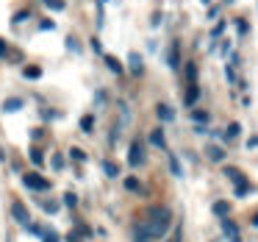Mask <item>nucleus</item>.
Wrapping results in <instances>:
<instances>
[{
  "mask_svg": "<svg viewBox=\"0 0 258 242\" xmlns=\"http://www.w3.org/2000/svg\"><path fill=\"white\" fill-rule=\"evenodd\" d=\"M147 214H150V220H145V223L136 228V234L150 236V239H161L169 231V209L167 206H153Z\"/></svg>",
  "mask_w": 258,
  "mask_h": 242,
  "instance_id": "obj_1",
  "label": "nucleus"
},
{
  "mask_svg": "<svg viewBox=\"0 0 258 242\" xmlns=\"http://www.w3.org/2000/svg\"><path fill=\"white\" fill-rule=\"evenodd\" d=\"M23 184L28 186V189H39V192L50 189V181H45L42 175H36V173H28V175L23 178Z\"/></svg>",
  "mask_w": 258,
  "mask_h": 242,
  "instance_id": "obj_2",
  "label": "nucleus"
},
{
  "mask_svg": "<svg viewBox=\"0 0 258 242\" xmlns=\"http://www.w3.org/2000/svg\"><path fill=\"white\" fill-rule=\"evenodd\" d=\"M12 214H14V220H17L20 225H31V214H28V209H25L23 203H12Z\"/></svg>",
  "mask_w": 258,
  "mask_h": 242,
  "instance_id": "obj_3",
  "label": "nucleus"
},
{
  "mask_svg": "<svg viewBox=\"0 0 258 242\" xmlns=\"http://www.w3.org/2000/svg\"><path fill=\"white\" fill-rule=\"evenodd\" d=\"M142 162H145V151H142L139 142H134L131 151H128V164H131V167H136V164H142Z\"/></svg>",
  "mask_w": 258,
  "mask_h": 242,
  "instance_id": "obj_4",
  "label": "nucleus"
},
{
  "mask_svg": "<svg viewBox=\"0 0 258 242\" xmlns=\"http://www.w3.org/2000/svg\"><path fill=\"white\" fill-rule=\"evenodd\" d=\"M222 231H225V234H228V236H230V242H241V239H239V228H236V225H233V223H230V220H228V217H225V220H222Z\"/></svg>",
  "mask_w": 258,
  "mask_h": 242,
  "instance_id": "obj_5",
  "label": "nucleus"
},
{
  "mask_svg": "<svg viewBox=\"0 0 258 242\" xmlns=\"http://www.w3.org/2000/svg\"><path fill=\"white\" fill-rule=\"evenodd\" d=\"M225 175H228L230 181H233L236 186H241V184H247L244 181V175H241V170H236V167H225Z\"/></svg>",
  "mask_w": 258,
  "mask_h": 242,
  "instance_id": "obj_6",
  "label": "nucleus"
},
{
  "mask_svg": "<svg viewBox=\"0 0 258 242\" xmlns=\"http://www.w3.org/2000/svg\"><path fill=\"white\" fill-rule=\"evenodd\" d=\"M156 114H158V120H164V123H169V120H175V112H172L169 106H164V103H158Z\"/></svg>",
  "mask_w": 258,
  "mask_h": 242,
  "instance_id": "obj_7",
  "label": "nucleus"
},
{
  "mask_svg": "<svg viewBox=\"0 0 258 242\" xmlns=\"http://www.w3.org/2000/svg\"><path fill=\"white\" fill-rule=\"evenodd\" d=\"M208 156H211V162H222V159H225V153H222V148H217V145H211V148H208Z\"/></svg>",
  "mask_w": 258,
  "mask_h": 242,
  "instance_id": "obj_8",
  "label": "nucleus"
},
{
  "mask_svg": "<svg viewBox=\"0 0 258 242\" xmlns=\"http://www.w3.org/2000/svg\"><path fill=\"white\" fill-rule=\"evenodd\" d=\"M228 203H225V201H217V203H214V214H217V217H228Z\"/></svg>",
  "mask_w": 258,
  "mask_h": 242,
  "instance_id": "obj_9",
  "label": "nucleus"
},
{
  "mask_svg": "<svg viewBox=\"0 0 258 242\" xmlns=\"http://www.w3.org/2000/svg\"><path fill=\"white\" fill-rule=\"evenodd\" d=\"M150 142H153L156 148H164V145H167V142H164V131H161V128L153 131V134H150Z\"/></svg>",
  "mask_w": 258,
  "mask_h": 242,
  "instance_id": "obj_10",
  "label": "nucleus"
},
{
  "mask_svg": "<svg viewBox=\"0 0 258 242\" xmlns=\"http://www.w3.org/2000/svg\"><path fill=\"white\" fill-rule=\"evenodd\" d=\"M197 98H200V89H197V84H189V92H186V103L191 106V103H195Z\"/></svg>",
  "mask_w": 258,
  "mask_h": 242,
  "instance_id": "obj_11",
  "label": "nucleus"
},
{
  "mask_svg": "<svg viewBox=\"0 0 258 242\" xmlns=\"http://www.w3.org/2000/svg\"><path fill=\"white\" fill-rule=\"evenodd\" d=\"M6 112H20V109H23V101H20V98H12V101H6Z\"/></svg>",
  "mask_w": 258,
  "mask_h": 242,
  "instance_id": "obj_12",
  "label": "nucleus"
},
{
  "mask_svg": "<svg viewBox=\"0 0 258 242\" xmlns=\"http://www.w3.org/2000/svg\"><path fill=\"white\" fill-rule=\"evenodd\" d=\"M131 73H136V75L142 73V59L136 53H131Z\"/></svg>",
  "mask_w": 258,
  "mask_h": 242,
  "instance_id": "obj_13",
  "label": "nucleus"
},
{
  "mask_svg": "<svg viewBox=\"0 0 258 242\" xmlns=\"http://www.w3.org/2000/svg\"><path fill=\"white\" fill-rule=\"evenodd\" d=\"M106 64H108V70H111V73H122V64H119L114 56H106Z\"/></svg>",
  "mask_w": 258,
  "mask_h": 242,
  "instance_id": "obj_14",
  "label": "nucleus"
},
{
  "mask_svg": "<svg viewBox=\"0 0 258 242\" xmlns=\"http://www.w3.org/2000/svg\"><path fill=\"white\" fill-rule=\"evenodd\" d=\"M39 75H42L39 67H25L23 70V78H39Z\"/></svg>",
  "mask_w": 258,
  "mask_h": 242,
  "instance_id": "obj_15",
  "label": "nucleus"
},
{
  "mask_svg": "<svg viewBox=\"0 0 258 242\" xmlns=\"http://www.w3.org/2000/svg\"><path fill=\"white\" fill-rule=\"evenodd\" d=\"M103 170H106V175H108V178H117V175H119V170L114 167L111 162H103Z\"/></svg>",
  "mask_w": 258,
  "mask_h": 242,
  "instance_id": "obj_16",
  "label": "nucleus"
},
{
  "mask_svg": "<svg viewBox=\"0 0 258 242\" xmlns=\"http://www.w3.org/2000/svg\"><path fill=\"white\" fill-rule=\"evenodd\" d=\"M186 78H189V84H195V78H197V67H195V64H186Z\"/></svg>",
  "mask_w": 258,
  "mask_h": 242,
  "instance_id": "obj_17",
  "label": "nucleus"
},
{
  "mask_svg": "<svg viewBox=\"0 0 258 242\" xmlns=\"http://www.w3.org/2000/svg\"><path fill=\"white\" fill-rule=\"evenodd\" d=\"M169 167H172V173L178 175V178L183 175V170H180V164H178V159H175V156H169Z\"/></svg>",
  "mask_w": 258,
  "mask_h": 242,
  "instance_id": "obj_18",
  "label": "nucleus"
},
{
  "mask_svg": "<svg viewBox=\"0 0 258 242\" xmlns=\"http://www.w3.org/2000/svg\"><path fill=\"white\" fill-rule=\"evenodd\" d=\"M169 64H172V67H178V42H175L172 51H169Z\"/></svg>",
  "mask_w": 258,
  "mask_h": 242,
  "instance_id": "obj_19",
  "label": "nucleus"
},
{
  "mask_svg": "<svg viewBox=\"0 0 258 242\" xmlns=\"http://www.w3.org/2000/svg\"><path fill=\"white\" fill-rule=\"evenodd\" d=\"M70 156H73L75 162H84V159H86V153L81 151V148H73V151H70Z\"/></svg>",
  "mask_w": 258,
  "mask_h": 242,
  "instance_id": "obj_20",
  "label": "nucleus"
},
{
  "mask_svg": "<svg viewBox=\"0 0 258 242\" xmlns=\"http://www.w3.org/2000/svg\"><path fill=\"white\" fill-rule=\"evenodd\" d=\"M239 131H241V128H239V123H230V125H228V139L239 136Z\"/></svg>",
  "mask_w": 258,
  "mask_h": 242,
  "instance_id": "obj_21",
  "label": "nucleus"
},
{
  "mask_svg": "<svg viewBox=\"0 0 258 242\" xmlns=\"http://www.w3.org/2000/svg\"><path fill=\"white\" fill-rule=\"evenodd\" d=\"M92 125H95V120H92V117H84V120H81V128H84L86 134L92 131Z\"/></svg>",
  "mask_w": 258,
  "mask_h": 242,
  "instance_id": "obj_22",
  "label": "nucleus"
},
{
  "mask_svg": "<svg viewBox=\"0 0 258 242\" xmlns=\"http://www.w3.org/2000/svg\"><path fill=\"white\" fill-rule=\"evenodd\" d=\"M31 162H34V164H42V162H45V159H42V151H36V148H34V151H31Z\"/></svg>",
  "mask_w": 258,
  "mask_h": 242,
  "instance_id": "obj_23",
  "label": "nucleus"
},
{
  "mask_svg": "<svg viewBox=\"0 0 258 242\" xmlns=\"http://www.w3.org/2000/svg\"><path fill=\"white\" fill-rule=\"evenodd\" d=\"M39 28H42V31H53V28H56V23H53V20H42Z\"/></svg>",
  "mask_w": 258,
  "mask_h": 242,
  "instance_id": "obj_24",
  "label": "nucleus"
},
{
  "mask_svg": "<svg viewBox=\"0 0 258 242\" xmlns=\"http://www.w3.org/2000/svg\"><path fill=\"white\" fill-rule=\"evenodd\" d=\"M125 186H128L131 192H136V189H139V181H136V178H125Z\"/></svg>",
  "mask_w": 258,
  "mask_h": 242,
  "instance_id": "obj_25",
  "label": "nucleus"
},
{
  "mask_svg": "<svg viewBox=\"0 0 258 242\" xmlns=\"http://www.w3.org/2000/svg\"><path fill=\"white\" fill-rule=\"evenodd\" d=\"M191 117H195L197 123H208V112H195Z\"/></svg>",
  "mask_w": 258,
  "mask_h": 242,
  "instance_id": "obj_26",
  "label": "nucleus"
},
{
  "mask_svg": "<svg viewBox=\"0 0 258 242\" xmlns=\"http://www.w3.org/2000/svg\"><path fill=\"white\" fill-rule=\"evenodd\" d=\"M45 6L47 9H64V3L61 0H45Z\"/></svg>",
  "mask_w": 258,
  "mask_h": 242,
  "instance_id": "obj_27",
  "label": "nucleus"
},
{
  "mask_svg": "<svg viewBox=\"0 0 258 242\" xmlns=\"http://www.w3.org/2000/svg\"><path fill=\"white\" fill-rule=\"evenodd\" d=\"M64 203H67V206H75V203H78V198H75L73 192H67V195H64Z\"/></svg>",
  "mask_w": 258,
  "mask_h": 242,
  "instance_id": "obj_28",
  "label": "nucleus"
},
{
  "mask_svg": "<svg viewBox=\"0 0 258 242\" xmlns=\"http://www.w3.org/2000/svg\"><path fill=\"white\" fill-rule=\"evenodd\" d=\"M53 167H56V170H61V167H64V162H61V156H56V159H53Z\"/></svg>",
  "mask_w": 258,
  "mask_h": 242,
  "instance_id": "obj_29",
  "label": "nucleus"
},
{
  "mask_svg": "<svg viewBox=\"0 0 258 242\" xmlns=\"http://www.w3.org/2000/svg\"><path fill=\"white\" fill-rule=\"evenodd\" d=\"M45 242H58V236H56V234H53V231H50V234H45Z\"/></svg>",
  "mask_w": 258,
  "mask_h": 242,
  "instance_id": "obj_30",
  "label": "nucleus"
},
{
  "mask_svg": "<svg viewBox=\"0 0 258 242\" xmlns=\"http://www.w3.org/2000/svg\"><path fill=\"white\" fill-rule=\"evenodd\" d=\"M252 225H255V228H258V214H255V217H252Z\"/></svg>",
  "mask_w": 258,
  "mask_h": 242,
  "instance_id": "obj_31",
  "label": "nucleus"
}]
</instances>
